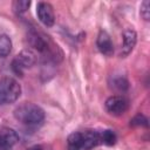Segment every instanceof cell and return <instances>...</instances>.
Segmentation results:
<instances>
[{
  "instance_id": "2e32d148",
  "label": "cell",
  "mask_w": 150,
  "mask_h": 150,
  "mask_svg": "<svg viewBox=\"0 0 150 150\" xmlns=\"http://www.w3.org/2000/svg\"><path fill=\"white\" fill-rule=\"evenodd\" d=\"M112 86L116 88V89H118V90H125L127 88H128V82H127V80L124 79V77H116V79H114V81H112Z\"/></svg>"
},
{
  "instance_id": "ac0fdd59",
  "label": "cell",
  "mask_w": 150,
  "mask_h": 150,
  "mask_svg": "<svg viewBox=\"0 0 150 150\" xmlns=\"http://www.w3.org/2000/svg\"><path fill=\"white\" fill-rule=\"evenodd\" d=\"M27 150H43V149H42L41 145H33V146H30V148L27 149Z\"/></svg>"
},
{
  "instance_id": "e0dca14e",
  "label": "cell",
  "mask_w": 150,
  "mask_h": 150,
  "mask_svg": "<svg viewBox=\"0 0 150 150\" xmlns=\"http://www.w3.org/2000/svg\"><path fill=\"white\" fill-rule=\"evenodd\" d=\"M150 4L149 1H143L141 5V15L144 20H149V15H150Z\"/></svg>"
},
{
  "instance_id": "8992f818",
  "label": "cell",
  "mask_w": 150,
  "mask_h": 150,
  "mask_svg": "<svg viewBox=\"0 0 150 150\" xmlns=\"http://www.w3.org/2000/svg\"><path fill=\"white\" fill-rule=\"evenodd\" d=\"M19 141L16 131L12 128H1L0 129V149H9Z\"/></svg>"
},
{
  "instance_id": "4fadbf2b",
  "label": "cell",
  "mask_w": 150,
  "mask_h": 150,
  "mask_svg": "<svg viewBox=\"0 0 150 150\" xmlns=\"http://www.w3.org/2000/svg\"><path fill=\"white\" fill-rule=\"evenodd\" d=\"M29 39H30V43H32V46L35 48V49H38V50H40V52H43L46 48H47V46H46V42L38 35V34H32L30 36H29Z\"/></svg>"
},
{
  "instance_id": "3957f363",
  "label": "cell",
  "mask_w": 150,
  "mask_h": 150,
  "mask_svg": "<svg viewBox=\"0 0 150 150\" xmlns=\"http://www.w3.org/2000/svg\"><path fill=\"white\" fill-rule=\"evenodd\" d=\"M35 61H36L35 54L30 49H23L13 60L12 68H13V70H14L15 74L22 75L23 70L27 69V68H30L35 63Z\"/></svg>"
},
{
  "instance_id": "d6986e66",
  "label": "cell",
  "mask_w": 150,
  "mask_h": 150,
  "mask_svg": "<svg viewBox=\"0 0 150 150\" xmlns=\"http://www.w3.org/2000/svg\"><path fill=\"white\" fill-rule=\"evenodd\" d=\"M0 150H8V149H0Z\"/></svg>"
},
{
  "instance_id": "7c38bea8",
  "label": "cell",
  "mask_w": 150,
  "mask_h": 150,
  "mask_svg": "<svg viewBox=\"0 0 150 150\" xmlns=\"http://www.w3.org/2000/svg\"><path fill=\"white\" fill-rule=\"evenodd\" d=\"M100 143L105 145H114L116 143V135L112 130H103L100 132Z\"/></svg>"
},
{
  "instance_id": "277c9868",
  "label": "cell",
  "mask_w": 150,
  "mask_h": 150,
  "mask_svg": "<svg viewBox=\"0 0 150 150\" xmlns=\"http://www.w3.org/2000/svg\"><path fill=\"white\" fill-rule=\"evenodd\" d=\"M129 107V101L122 96V95H114L110 96L107 101H105V109L108 110V112L112 114V115H122L128 110Z\"/></svg>"
},
{
  "instance_id": "8fae6325",
  "label": "cell",
  "mask_w": 150,
  "mask_h": 150,
  "mask_svg": "<svg viewBox=\"0 0 150 150\" xmlns=\"http://www.w3.org/2000/svg\"><path fill=\"white\" fill-rule=\"evenodd\" d=\"M12 49V41L11 39L5 35L1 34L0 35V57H5L11 53Z\"/></svg>"
},
{
  "instance_id": "9a60e30c",
  "label": "cell",
  "mask_w": 150,
  "mask_h": 150,
  "mask_svg": "<svg viewBox=\"0 0 150 150\" xmlns=\"http://www.w3.org/2000/svg\"><path fill=\"white\" fill-rule=\"evenodd\" d=\"M130 124L134 125V127H148V118L142 115V114H138L136 115L131 121H130Z\"/></svg>"
},
{
  "instance_id": "5bb4252c",
  "label": "cell",
  "mask_w": 150,
  "mask_h": 150,
  "mask_svg": "<svg viewBox=\"0 0 150 150\" xmlns=\"http://www.w3.org/2000/svg\"><path fill=\"white\" fill-rule=\"evenodd\" d=\"M29 6H30V2L26 1V0H19V1H14L13 2V9L18 14H21V13L26 12L29 8Z\"/></svg>"
},
{
  "instance_id": "9c48e42d",
  "label": "cell",
  "mask_w": 150,
  "mask_h": 150,
  "mask_svg": "<svg viewBox=\"0 0 150 150\" xmlns=\"http://www.w3.org/2000/svg\"><path fill=\"white\" fill-rule=\"evenodd\" d=\"M100 144V132L87 130L82 132V150H90Z\"/></svg>"
},
{
  "instance_id": "30bf717a",
  "label": "cell",
  "mask_w": 150,
  "mask_h": 150,
  "mask_svg": "<svg viewBox=\"0 0 150 150\" xmlns=\"http://www.w3.org/2000/svg\"><path fill=\"white\" fill-rule=\"evenodd\" d=\"M68 150H82V132H73L67 139Z\"/></svg>"
},
{
  "instance_id": "52a82bcc",
  "label": "cell",
  "mask_w": 150,
  "mask_h": 150,
  "mask_svg": "<svg viewBox=\"0 0 150 150\" xmlns=\"http://www.w3.org/2000/svg\"><path fill=\"white\" fill-rule=\"evenodd\" d=\"M96 45L98 50L105 55V56H111L114 53V43L111 41L110 35L105 32V30H101L98 33L97 40H96Z\"/></svg>"
},
{
  "instance_id": "5b68a950",
  "label": "cell",
  "mask_w": 150,
  "mask_h": 150,
  "mask_svg": "<svg viewBox=\"0 0 150 150\" xmlns=\"http://www.w3.org/2000/svg\"><path fill=\"white\" fill-rule=\"evenodd\" d=\"M36 14L39 20L47 27H50L55 22L53 7L47 2H39L36 6Z\"/></svg>"
},
{
  "instance_id": "ba28073f",
  "label": "cell",
  "mask_w": 150,
  "mask_h": 150,
  "mask_svg": "<svg viewBox=\"0 0 150 150\" xmlns=\"http://www.w3.org/2000/svg\"><path fill=\"white\" fill-rule=\"evenodd\" d=\"M136 41H137V34L134 29L129 28V29H125L124 33H123V43H122V49H121V54L123 56H127L129 55L135 45H136Z\"/></svg>"
},
{
  "instance_id": "7a4b0ae2",
  "label": "cell",
  "mask_w": 150,
  "mask_h": 150,
  "mask_svg": "<svg viewBox=\"0 0 150 150\" xmlns=\"http://www.w3.org/2000/svg\"><path fill=\"white\" fill-rule=\"evenodd\" d=\"M21 94L20 84L12 77H2L0 80V103H13Z\"/></svg>"
},
{
  "instance_id": "6da1fadb",
  "label": "cell",
  "mask_w": 150,
  "mask_h": 150,
  "mask_svg": "<svg viewBox=\"0 0 150 150\" xmlns=\"http://www.w3.org/2000/svg\"><path fill=\"white\" fill-rule=\"evenodd\" d=\"M14 117L26 125H38L45 118V111L36 104L25 102L16 107L14 110Z\"/></svg>"
}]
</instances>
